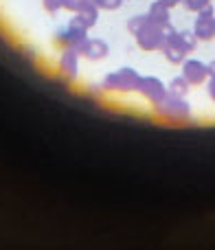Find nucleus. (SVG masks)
Returning <instances> with one entry per match:
<instances>
[{
    "label": "nucleus",
    "mask_w": 215,
    "mask_h": 250,
    "mask_svg": "<svg viewBox=\"0 0 215 250\" xmlns=\"http://www.w3.org/2000/svg\"><path fill=\"white\" fill-rule=\"evenodd\" d=\"M156 110H158V114L165 121H172V123H185V121H189V117H191L189 104H187L182 97L172 95V92H167V95L163 97V101L156 104Z\"/></svg>",
    "instance_id": "f257e3e1"
},
{
    "label": "nucleus",
    "mask_w": 215,
    "mask_h": 250,
    "mask_svg": "<svg viewBox=\"0 0 215 250\" xmlns=\"http://www.w3.org/2000/svg\"><path fill=\"white\" fill-rule=\"evenodd\" d=\"M134 38H136L138 46L143 51H156V48L163 46V40H165V31L160 26H156L154 22L145 20L136 31H134Z\"/></svg>",
    "instance_id": "f03ea898"
},
{
    "label": "nucleus",
    "mask_w": 215,
    "mask_h": 250,
    "mask_svg": "<svg viewBox=\"0 0 215 250\" xmlns=\"http://www.w3.org/2000/svg\"><path fill=\"white\" fill-rule=\"evenodd\" d=\"M138 79L141 77H138L132 68H121V70H116V73L108 75L104 82V88L116 90V92H132L138 88Z\"/></svg>",
    "instance_id": "7ed1b4c3"
},
{
    "label": "nucleus",
    "mask_w": 215,
    "mask_h": 250,
    "mask_svg": "<svg viewBox=\"0 0 215 250\" xmlns=\"http://www.w3.org/2000/svg\"><path fill=\"white\" fill-rule=\"evenodd\" d=\"M160 48H163L167 62H172V64H182V62H185V55L189 53L185 48V44H182L180 33H178V31H169V33H165L163 46Z\"/></svg>",
    "instance_id": "20e7f679"
},
{
    "label": "nucleus",
    "mask_w": 215,
    "mask_h": 250,
    "mask_svg": "<svg viewBox=\"0 0 215 250\" xmlns=\"http://www.w3.org/2000/svg\"><path fill=\"white\" fill-rule=\"evenodd\" d=\"M138 92H141L143 97H145L150 104H160L163 101V97L167 95V88H165V83L160 82L158 77H141L138 79Z\"/></svg>",
    "instance_id": "39448f33"
},
{
    "label": "nucleus",
    "mask_w": 215,
    "mask_h": 250,
    "mask_svg": "<svg viewBox=\"0 0 215 250\" xmlns=\"http://www.w3.org/2000/svg\"><path fill=\"white\" fill-rule=\"evenodd\" d=\"M182 77L189 86H200L209 79V66L200 60H185L182 62Z\"/></svg>",
    "instance_id": "423d86ee"
},
{
    "label": "nucleus",
    "mask_w": 215,
    "mask_h": 250,
    "mask_svg": "<svg viewBox=\"0 0 215 250\" xmlns=\"http://www.w3.org/2000/svg\"><path fill=\"white\" fill-rule=\"evenodd\" d=\"M194 35L198 40H204V42H209V40L215 38V18H213L211 4L200 11L198 20H195V26H194Z\"/></svg>",
    "instance_id": "0eeeda50"
},
{
    "label": "nucleus",
    "mask_w": 215,
    "mask_h": 250,
    "mask_svg": "<svg viewBox=\"0 0 215 250\" xmlns=\"http://www.w3.org/2000/svg\"><path fill=\"white\" fill-rule=\"evenodd\" d=\"M86 31H88L86 24H84L79 18H73V20H70V24H68V29L60 35V40L64 44H68L70 48H77L79 44L86 40Z\"/></svg>",
    "instance_id": "6e6552de"
},
{
    "label": "nucleus",
    "mask_w": 215,
    "mask_h": 250,
    "mask_svg": "<svg viewBox=\"0 0 215 250\" xmlns=\"http://www.w3.org/2000/svg\"><path fill=\"white\" fill-rule=\"evenodd\" d=\"M75 51L84 53L88 60L97 62V60H104V57L108 55V44L104 42V40H88L86 38L77 48H75Z\"/></svg>",
    "instance_id": "1a4fd4ad"
},
{
    "label": "nucleus",
    "mask_w": 215,
    "mask_h": 250,
    "mask_svg": "<svg viewBox=\"0 0 215 250\" xmlns=\"http://www.w3.org/2000/svg\"><path fill=\"white\" fill-rule=\"evenodd\" d=\"M147 20L154 22L156 26H160V29H165V26L169 24V7L163 2H158L156 0L154 4L150 7V13H147Z\"/></svg>",
    "instance_id": "9d476101"
},
{
    "label": "nucleus",
    "mask_w": 215,
    "mask_h": 250,
    "mask_svg": "<svg viewBox=\"0 0 215 250\" xmlns=\"http://www.w3.org/2000/svg\"><path fill=\"white\" fill-rule=\"evenodd\" d=\"M77 55L79 53L75 51V48H66L64 51V55H62V60H60V70L66 75L68 79H73L75 75H77Z\"/></svg>",
    "instance_id": "9b49d317"
},
{
    "label": "nucleus",
    "mask_w": 215,
    "mask_h": 250,
    "mask_svg": "<svg viewBox=\"0 0 215 250\" xmlns=\"http://www.w3.org/2000/svg\"><path fill=\"white\" fill-rule=\"evenodd\" d=\"M77 18L86 24V29H90V26L97 22V18H99V9H97V4L92 2V0H84V4L77 11Z\"/></svg>",
    "instance_id": "f8f14e48"
},
{
    "label": "nucleus",
    "mask_w": 215,
    "mask_h": 250,
    "mask_svg": "<svg viewBox=\"0 0 215 250\" xmlns=\"http://www.w3.org/2000/svg\"><path fill=\"white\" fill-rule=\"evenodd\" d=\"M189 83H187V79L182 77H173L172 79V83H169V92H172V95H178V97H185L187 92H189Z\"/></svg>",
    "instance_id": "ddd939ff"
},
{
    "label": "nucleus",
    "mask_w": 215,
    "mask_h": 250,
    "mask_svg": "<svg viewBox=\"0 0 215 250\" xmlns=\"http://www.w3.org/2000/svg\"><path fill=\"white\" fill-rule=\"evenodd\" d=\"M180 40H182V44H185L187 51H194V48H195V42H198V38H195L191 31H180Z\"/></svg>",
    "instance_id": "4468645a"
},
{
    "label": "nucleus",
    "mask_w": 215,
    "mask_h": 250,
    "mask_svg": "<svg viewBox=\"0 0 215 250\" xmlns=\"http://www.w3.org/2000/svg\"><path fill=\"white\" fill-rule=\"evenodd\" d=\"M97 4V9H108V11H114L123 4V0H92Z\"/></svg>",
    "instance_id": "2eb2a0df"
},
{
    "label": "nucleus",
    "mask_w": 215,
    "mask_h": 250,
    "mask_svg": "<svg viewBox=\"0 0 215 250\" xmlns=\"http://www.w3.org/2000/svg\"><path fill=\"white\" fill-rule=\"evenodd\" d=\"M209 4H211V0H185V7L189 9V11H202Z\"/></svg>",
    "instance_id": "dca6fc26"
},
{
    "label": "nucleus",
    "mask_w": 215,
    "mask_h": 250,
    "mask_svg": "<svg viewBox=\"0 0 215 250\" xmlns=\"http://www.w3.org/2000/svg\"><path fill=\"white\" fill-rule=\"evenodd\" d=\"M84 4V0H62V7L68 11H79V7Z\"/></svg>",
    "instance_id": "f3484780"
},
{
    "label": "nucleus",
    "mask_w": 215,
    "mask_h": 250,
    "mask_svg": "<svg viewBox=\"0 0 215 250\" xmlns=\"http://www.w3.org/2000/svg\"><path fill=\"white\" fill-rule=\"evenodd\" d=\"M145 20H147V16H138V18H132V20L128 22L129 31H132V33H134V31H136L138 26H141V24H143V22H145Z\"/></svg>",
    "instance_id": "a211bd4d"
},
{
    "label": "nucleus",
    "mask_w": 215,
    "mask_h": 250,
    "mask_svg": "<svg viewBox=\"0 0 215 250\" xmlns=\"http://www.w3.org/2000/svg\"><path fill=\"white\" fill-rule=\"evenodd\" d=\"M44 7L48 11H57V9H62V0H44Z\"/></svg>",
    "instance_id": "6ab92c4d"
},
{
    "label": "nucleus",
    "mask_w": 215,
    "mask_h": 250,
    "mask_svg": "<svg viewBox=\"0 0 215 250\" xmlns=\"http://www.w3.org/2000/svg\"><path fill=\"white\" fill-rule=\"evenodd\" d=\"M209 97H211V99H213V104H215V77H211V79H209Z\"/></svg>",
    "instance_id": "aec40b11"
},
{
    "label": "nucleus",
    "mask_w": 215,
    "mask_h": 250,
    "mask_svg": "<svg viewBox=\"0 0 215 250\" xmlns=\"http://www.w3.org/2000/svg\"><path fill=\"white\" fill-rule=\"evenodd\" d=\"M158 2H163V4H167V7H176L180 0H158Z\"/></svg>",
    "instance_id": "412c9836"
},
{
    "label": "nucleus",
    "mask_w": 215,
    "mask_h": 250,
    "mask_svg": "<svg viewBox=\"0 0 215 250\" xmlns=\"http://www.w3.org/2000/svg\"><path fill=\"white\" fill-rule=\"evenodd\" d=\"M209 77H215V62L209 64Z\"/></svg>",
    "instance_id": "4be33fe9"
}]
</instances>
